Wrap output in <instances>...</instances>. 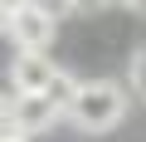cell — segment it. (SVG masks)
Here are the masks:
<instances>
[{
  "label": "cell",
  "mask_w": 146,
  "mask_h": 142,
  "mask_svg": "<svg viewBox=\"0 0 146 142\" xmlns=\"http://www.w3.org/2000/svg\"><path fill=\"white\" fill-rule=\"evenodd\" d=\"M63 118L78 127V132H112L127 118V93L117 83H83Z\"/></svg>",
  "instance_id": "obj_1"
},
{
  "label": "cell",
  "mask_w": 146,
  "mask_h": 142,
  "mask_svg": "<svg viewBox=\"0 0 146 142\" xmlns=\"http://www.w3.org/2000/svg\"><path fill=\"white\" fill-rule=\"evenodd\" d=\"M54 10L44 5V0H29V5H20L15 15H5V34L20 44V49H34V54H44V44L54 39Z\"/></svg>",
  "instance_id": "obj_2"
},
{
  "label": "cell",
  "mask_w": 146,
  "mask_h": 142,
  "mask_svg": "<svg viewBox=\"0 0 146 142\" xmlns=\"http://www.w3.org/2000/svg\"><path fill=\"white\" fill-rule=\"evenodd\" d=\"M58 113H63V108H58L49 93H15V98H5V122H15V127H25V132H44Z\"/></svg>",
  "instance_id": "obj_3"
},
{
  "label": "cell",
  "mask_w": 146,
  "mask_h": 142,
  "mask_svg": "<svg viewBox=\"0 0 146 142\" xmlns=\"http://www.w3.org/2000/svg\"><path fill=\"white\" fill-rule=\"evenodd\" d=\"M54 59L49 54H34V49H20L15 64H10V79H15V93H49L54 83Z\"/></svg>",
  "instance_id": "obj_4"
},
{
  "label": "cell",
  "mask_w": 146,
  "mask_h": 142,
  "mask_svg": "<svg viewBox=\"0 0 146 142\" xmlns=\"http://www.w3.org/2000/svg\"><path fill=\"white\" fill-rule=\"evenodd\" d=\"M78 88H83V83H78V79H73V74H68V69H58V74H54V83H49V98H54V103H58V108L68 113V103H73V98H78Z\"/></svg>",
  "instance_id": "obj_5"
},
{
  "label": "cell",
  "mask_w": 146,
  "mask_h": 142,
  "mask_svg": "<svg viewBox=\"0 0 146 142\" xmlns=\"http://www.w3.org/2000/svg\"><path fill=\"white\" fill-rule=\"evenodd\" d=\"M20 5H29V0H5V15H15Z\"/></svg>",
  "instance_id": "obj_6"
},
{
  "label": "cell",
  "mask_w": 146,
  "mask_h": 142,
  "mask_svg": "<svg viewBox=\"0 0 146 142\" xmlns=\"http://www.w3.org/2000/svg\"><path fill=\"white\" fill-rule=\"evenodd\" d=\"M73 5H78V0H73Z\"/></svg>",
  "instance_id": "obj_7"
}]
</instances>
